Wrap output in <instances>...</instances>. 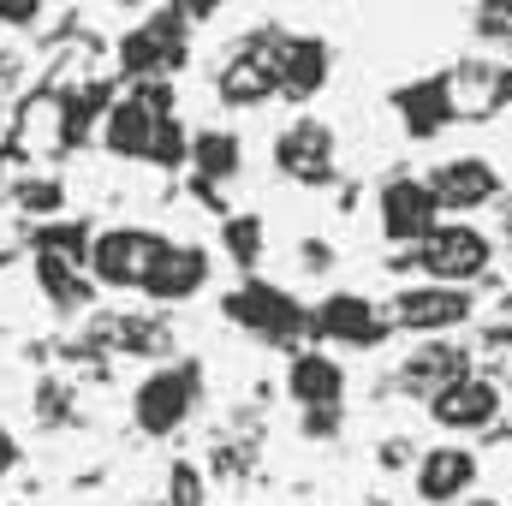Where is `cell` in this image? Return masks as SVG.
I'll list each match as a JSON object with an SVG mask.
<instances>
[{"label":"cell","instance_id":"obj_1","mask_svg":"<svg viewBox=\"0 0 512 506\" xmlns=\"http://www.w3.org/2000/svg\"><path fill=\"white\" fill-rule=\"evenodd\" d=\"M489 262H495V239L471 221H441L423 245H411V268H423L429 280H453V286L477 280Z\"/></svg>","mask_w":512,"mask_h":506},{"label":"cell","instance_id":"obj_2","mask_svg":"<svg viewBox=\"0 0 512 506\" xmlns=\"http://www.w3.org/2000/svg\"><path fill=\"white\" fill-rule=\"evenodd\" d=\"M197 405V364H167V370H149L131 393V417L143 435H173Z\"/></svg>","mask_w":512,"mask_h":506},{"label":"cell","instance_id":"obj_3","mask_svg":"<svg viewBox=\"0 0 512 506\" xmlns=\"http://www.w3.org/2000/svg\"><path fill=\"white\" fill-rule=\"evenodd\" d=\"M161 245L167 239L149 233V227H108V233L90 239V280L114 286V292H131V286H143V274H149Z\"/></svg>","mask_w":512,"mask_h":506},{"label":"cell","instance_id":"obj_4","mask_svg":"<svg viewBox=\"0 0 512 506\" xmlns=\"http://www.w3.org/2000/svg\"><path fill=\"white\" fill-rule=\"evenodd\" d=\"M471 292L453 286V280H429V286H405L393 304H387V322L405 328V334H447L459 322H471Z\"/></svg>","mask_w":512,"mask_h":506},{"label":"cell","instance_id":"obj_5","mask_svg":"<svg viewBox=\"0 0 512 506\" xmlns=\"http://www.w3.org/2000/svg\"><path fill=\"white\" fill-rule=\"evenodd\" d=\"M376 215H382V233L393 245H423L441 227V203H435L429 179H387L376 191Z\"/></svg>","mask_w":512,"mask_h":506},{"label":"cell","instance_id":"obj_6","mask_svg":"<svg viewBox=\"0 0 512 506\" xmlns=\"http://www.w3.org/2000/svg\"><path fill=\"white\" fill-rule=\"evenodd\" d=\"M334 126L328 120H292V126H280L274 137V167L286 173V179H298V185H328L334 179Z\"/></svg>","mask_w":512,"mask_h":506},{"label":"cell","instance_id":"obj_7","mask_svg":"<svg viewBox=\"0 0 512 506\" xmlns=\"http://www.w3.org/2000/svg\"><path fill=\"white\" fill-rule=\"evenodd\" d=\"M185 60V12H155L120 42V66L137 78H167Z\"/></svg>","mask_w":512,"mask_h":506},{"label":"cell","instance_id":"obj_8","mask_svg":"<svg viewBox=\"0 0 512 506\" xmlns=\"http://www.w3.org/2000/svg\"><path fill=\"white\" fill-rule=\"evenodd\" d=\"M274 54H280V36L245 42V48L215 72V96H221L227 108H262L268 96H280V84H274Z\"/></svg>","mask_w":512,"mask_h":506},{"label":"cell","instance_id":"obj_9","mask_svg":"<svg viewBox=\"0 0 512 506\" xmlns=\"http://www.w3.org/2000/svg\"><path fill=\"white\" fill-rule=\"evenodd\" d=\"M429 191H435L441 209L471 215V209H483V203L501 197V173H495V161H483V155H453V161L429 167Z\"/></svg>","mask_w":512,"mask_h":506},{"label":"cell","instance_id":"obj_10","mask_svg":"<svg viewBox=\"0 0 512 506\" xmlns=\"http://www.w3.org/2000/svg\"><path fill=\"white\" fill-rule=\"evenodd\" d=\"M429 417H435L441 429H459V435H465V429H489V423L501 417V387L489 376H471V370H465V376H453L447 387L429 393Z\"/></svg>","mask_w":512,"mask_h":506},{"label":"cell","instance_id":"obj_11","mask_svg":"<svg viewBox=\"0 0 512 506\" xmlns=\"http://www.w3.org/2000/svg\"><path fill=\"white\" fill-rule=\"evenodd\" d=\"M221 310H227L239 328L262 334V340H292V334L310 322V316H304V310H298V304L280 292V286H262V280H245V286H239V292H233Z\"/></svg>","mask_w":512,"mask_h":506},{"label":"cell","instance_id":"obj_12","mask_svg":"<svg viewBox=\"0 0 512 506\" xmlns=\"http://www.w3.org/2000/svg\"><path fill=\"white\" fill-rule=\"evenodd\" d=\"M209 251L203 245H161L155 262H149V274H143V292L155 298V304H185V298H197L203 286H209Z\"/></svg>","mask_w":512,"mask_h":506},{"label":"cell","instance_id":"obj_13","mask_svg":"<svg viewBox=\"0 0 512 506\" xmlns=\"http://www.w3.org/2000/svg\"><path fill=\"white\" fill-rule=\"evenodd\" d=\"M310 328H316L322 340H340V346H376L393 322H387V310H376L370 298L334 292V298H322V304L310 310Z\"/></svg>","mask_w":512,"mask_h":506},{"label":"cell","instance_id":"obj_14","mask_svg":"<svg viewBox=\"0 0 512 506\" xmlns=\"http://www.w3.org/2000/svg\"><path fill=\"white\" fill-rule=\"evenodd\" d=\"M334 72V54L322 36H280V54H274V84L286 102H310Z\"/></svg>","mask_w":512,"mask_h":506},{"label":"cell","instance_id":"obj_15","mask_svg":"<svg viewBox=\"0 0 512 506\" xmlns=\"http://www.w3.org/2000/svg\"><path fill=\"white\" fill-rule=\"evenodd\" d=\"M167 114L161 108H149L137 90L131 96H114V108L102 114V143H108V155H120V161H149V143H155V126H161Z\"/></svg>","mask_w":512,"mask_h":506},{"label":"cell","instance_id":"obj_16","mask_svg":"<svg viewBox=\"0 0 512 506\" xmlns=\"http://www.w3.org/2000/svg\"><path fill=\"white\" fill-rule=\"evenodd\" d=\"M471 483H477V453L471 447H435V453L417 459V495L429 506L465 501Z\"/></svg>","mask_w":512,"mask_h":506},{"label":"cell","instance_id":"obj_17","mask_svg":"<svg viewBox=\"0 0 512 506\" xmlns=\"http://www.w3.org/2000/svg\"><path fill=\"white\" fill-rule=\"evenodd\" d=\"M393 114L405 120V137H435L441 126H453L459 96H453L447 78H417V84H405V90L393 96Z\"/></svg>","mask_w":512,"mask_h":506},{"label":"cell","instance_id":"obj_18","mask_svg":"<svg viewBox=\"0 0 512 506\" xmlns=\"http://www.w3.org/2000/svg\"><path fill=\"white\" fill-rule=\"evenodd\" d=\"M286 393H292L304 411L340 405V399H346V370H340V358H328V352H292V364H286Z\"/></svg>","mask_w":512,"mask_h":506},{"label":"cell","instance_id":"obj_19","mask_svg":"<svg viewBox=\"0 0 512 506\" xmlns=\"http://www.w3.org/2000/svg\"><path fill=\"white\" fill-rule=\"evenodd\" d=\"M239 167H245L239 131L227 126L191 131V173H197V185H227V179H239Z\"/></svg>","mask_w":512,"mask_h":506},{"label":"cell","instance_id":"obj_20","mask_svg":"<svg viewBox=\"0 0 512 506\" xmlns=\"http://www.w3.org/2000/svg\"><path fill=\"white\" fill-rule=\"evenodd\" d=\"M36 286H42L60 310H72V304H84V298H90L84 262H72V256H60V251H36Z\"/></svg>","mask_w":512,"mask_h":506},{"label":"cell","instance_id":"obj_21","mask_svg":"<svg viewBox=\"0 0 512 506\" xmlns=\"http://www.w3.org/2000/svg\"><path fill=\"white\" fill-rule=\"evenodd\" d=\"M453 376H465V352H453V346H423L405 364V387H417V393H435V387H447Z\"/></svg>","mask_w":512,"mask_h":506},{"label":"cell","instance_id":"obj_22","mask_svg":"<svg viewBox=\"0 0 512 506\" xmlns=\"http://www.w3.org/2000/svg\"><path fill=\"white\" fill-rule=\"evenodd\" d=\"M108 108H114V90H108V84H84V90H72V96L60 102V131H66V143H78V137L96 126Z\"/></svg>","mask_w":512,"mask_h":506},{"label":"cell","instance_id":"obj_23","mask_svg":"<svg viewBox=\"0 0 512 506\" xmlns=\"http://www.w3.org/2000/svg\"><path fill=\"white\" fill-rule=\"evenodd\" d=\"M221 245H227V256L251 274L256 262H262V221H256V215H227V221H221Z\"/></svg>","mask_w":512,"mask_h":506},{"label":"cell","instance_id":"obj_24","mask_svg":"<svg viewBox=\"0 0 512 506\" xmlns=\"http://www.w3.org/2000/svg\"><path fill=\"white\" fill-rule=\"evenodd\" d=\"M149 161H155V167H185V161H191V131L179 126L173 114H167V120L155 126V143H149Z\"/></svg>","mask_w":512,"mask_h":506},{"label":"cell","instance_id":"obj_25","mask_svg":"<svg viewBox=\"0 0 512 506\" xmlns=\"http://www.w3.org/2000/svg\"><path fill=\"white\" fill-rule=\"evenodd\" d=\"M60 203H66L60 179H24L18 185V209L24 215H60Z\"/></svg>","mask_w":512,"mask_h":506},{"label":"cell","instance_id":"obj_26","mask_svg":"<svg viewBox=\"0 0 512 506\" xmlns=\"http://www.w3.org/2000/svg\"><path fill=\"white\" fill-rule=\"evenodd\" d=\"M48 0H0V30H36Z\"/></svg>","mask_w":512,"mask_h":506},{"label":"cell","instance_id":"obj_27","mask_svg":"<svg viewBox=\"0 0 512 506\" xmlns=\"http://www.w3.org/2000/svg\"><path fill=\"white\" fill-rule=\"evenodd\" d=\"M173 506H203V483L191 465H173Z\"/></svg>","mask_w":512,"mask_h":506},{"label":"cell","instance_id":"obj_28","mask_svg":"<svg viewBox=\"0 0 512 506\" xmlns=\"http://www.w3.org/2000/svg\"><path fill=\"white\" fill-rule=\"evenodd\" d=\"M12 465H18V441H12V429L0 423V477H6Z\"/></svg>","mask_w":512,"mask_h":506},{"label":"cell","instance_id":"obj_29","mask_svg":"<svg viewBox=\"0 0 512 506\" xmlns=\"http://www.w3.org/2000/svg\"><path fill=\"white\" fill-rule=\"evenodd\" d=\"M405 459H411V447H405V441H387V447H382V465H387V471H399Z\"/></svg>","mask_w":512,"mask_h":506},{"label":"cell","instance_id":"obj_30","mask_svg":"<svg viewBox=\"0 0 512 506\" xmlns=\"http://www.w3.org/2000/svg\"><path fill=\"white\" fill-rule=\"evenodd\" d=\"M328 262H334V251H328V245H316V239L304 245V268H328Z\"/></svg>","mask_w":512,"mask_h":506},{"label":"cell","instance_id":"obj_31","mask_svg":"<svg viewBox=\"0 0 512 506\" xmlns=\"http://www.w3.org/2000/svg\"><path fill=\"white\" fill-rule=\"evenodd\" d=\"M489 12H495V24H501V30H512V0H489Z\"/></svg>","mask_w":512,"mask_h":506},{"label":"cell","instance_id":"obj_32","mask_svg":"<svg viewBox=\"0 0 512 506\" xmlns=\"http://www.w3.org/2000/svg\"><path fill=\"white\" fill-rule=\"evenodd\" d=\"M12 72H18V60H12V54L0 48V96H6V84H12Z\"/></svg>","mask_w":512,"mask_h":506},{"label":"cell","instance_id":"obj_33","mask_svg":"<svg viewBox=\"0 0 512 506\" xmlns=\"http://www.w3.org/2000/svg\"><path fill=\"white\" fill-rule=\"evenodd\" d=\"M465 506H501V501H465Z\"/></svg>","mask_w":512,"mask_h":506},{"label":"cell","instance_id":"obj_34","mask_svg":"<svg viewBox=\"0 0 512 506\" xmlns=\"http://www.w3.org/2000/svg\"><path fill=\"white\" fill-rule=\"evenodd\" d=\"M507 233H512V215H507Z\"/></svg>","mask_w":512,"mask_h":506}]
</instances>
